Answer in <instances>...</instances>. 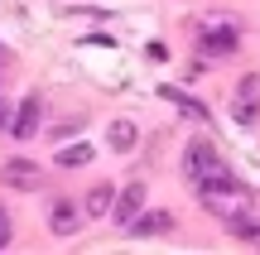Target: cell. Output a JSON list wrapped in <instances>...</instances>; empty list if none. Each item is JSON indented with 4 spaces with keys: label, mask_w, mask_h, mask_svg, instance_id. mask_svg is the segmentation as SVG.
<instances>
[{
    "label": "cell",
    "mask_w": 260,
    "mask_h": 255,
    "mask_svg": "<svg viewBox=\"0 0 260 255\" xmlns=\"http://www.w3.org/2000/svg\"><path fill=\"white\" fill-rule=\"evenodd\" d=\"M0 246H10V217L0 212Z\"/></svg>",
    "instance_id": "9a60e30c"
},
{
    "label": "cell",
    "mask_w": 260,
    "mask_h": 255,
    "mask_svg": "<svg viewBox=\"0 0 260 255\" xmlns=\"http://www.w3.org/2000/svg\"><path fill=\"white\" fill-rule=\"evenodd\" d=\"M226 227H232L236 236L246 241V246H255V250H260V227H255L251 217H246V212H241V217H232V222H226Z\"/></svg>",
    "instance_id": "5bb4252c"
},
{
    "label": "cell",
    "mask_w": 260,
    "mask_h": 255,
    "mask_svg": "<svg viewBox=\"0 0 260 255\" xmlns=\"http://www.w3.org/2000/svg\"><path fill=\"white\" fill-rule=\"evenodd\" d=\"M236 44H241V39H236L232 24H203V34H198V48H203V53H212V58H226Z\"/></svg>",
    "instance_id": "277c9868"
},
{
    "label": "cell",
    "mask_w": 260,
    "mask_h": 255,
    "mask_svg": "<svg viewBox=\"0 0 260 255\" xmlns=\"http://www.w3.org/2000/svg\"><path fill=\"white\" fill-rule=\"evenodd\" d=\"M39 116H44V101H39V96H24V106H19V116H15L10 130H15L19 140H29V135L39 130Z\"/></svg>",
    "instance_id": "ba28073f"
},
{
    "label": "cell",
    "mask_w": 260,
    "mask_h": 255,
    "mask_svg": "<svg viewBox=\"0 0 260 255\" xmlns=\"http://www.w3.org/2000/svg\"><path fill=\"white\" fill-rule=\"evenodd\" d=\"M0 121H5V111H0Z\"/></svg>",
    "instance_id": "2e32d148"
},
{
    "label": "cell",
    "mask_w": 260,
    "mask_h": 255,
    "mask_svg": "<svg viewBox=\"0 0 260 255\" xmlns=\"http://www.w3.org/2000/svg\"><path fill=\"white\" fill-rule=\"evenodd\" d=\"M140 207H145V183H130V188L121 193V202L111 207V217L121 222V227H130V222L140 217Z\"/></svg>",
    "instance_id": "52a82bcc"
},
{
    "label": "cell",
    "mask_w": 260,
    "mask_h": 255,
    "mask_svg": "<svg viewBox=\"0 0 260 255\" xmlns=\"http://www.w3.org/2000/svg\"><path fill=\"white\" fill-rule=\"evenodd\" d=\"M198 193V202H203L212 217H222V222H232V217H241L246 207H251V198H246V188L236 178H226V183H203V188H193Z\"/></svg>",
    "instance_id": "7a4b0ae2"
},
{
    "label": "cell",
    "mask_w": 260,
    "mask_h": 255,
    "mask_svg": "<svg viewBox=\"0 0 260 255\" xmlns=\"http://www.w3.org/2000/svg\"><path fill=\"white\" fill-rule=\"evenodd\" d=\"M183 173H188V183H193V188H203V183H226V178H236V173L222 164V154H217L207 140H193V144L183 150Z\"/></svg>",
    "instance_id": "6da1fadb"
},
{
    "label": "cell",
    "mask_w": 260,
    "mask_h": 255,
    "mask_svg": "<svg viewBox=\"0 0 260 255\" xmlns=\"http://www.w3.org/2000/svg\"><path fill=\"white\" fill-rule=\"evenodd\" d=\"M255 77H246V82H241V92H236V101H232V121L236 125H255L260 121V106H255Z\"/></svg>",
    "instance_id": "8992f818"
},
{
    "label": "cell",
    "mask_w": 260,
    "mask_h": 255,
    "mask_svg": "<svg viewBox=\"0 0 260 255\" xmlns=\"http://www.w3.org/2000/svg\"><path fill=\"white\" fill-rule=\"evenodd\" d=\"M169 227H174V217H169V212H145V207H140V217L130 222V231H135V236H164Z\"/></svg>",
    "instance_id": "30bf717a"
},
{
    "label": "cell",
    "mask_w": 260,
    "mask_h": 255,
    "mask_svg": "<svg viewBox=\"0 0 260 255\" xmlns=\"http://www.w3.org/2000/svg\"><path fill=\"white\" fill-rule=\"evenodd\" d=\"M92 154H96V150L82 140V144H68V150H58L53 164H58V169H82V164H92Z\"/></svg>",
    "instance_id": "7c38bea8"
},
{
    "label": "cell",
    "mask_w": 260,
    "mask_h": 255,
    "mask_svg": "<svg viewBox=\"0 0 260 255\" xmlns=\"http://www.w3.org/2000/svg\"><path fill=\"white\" fill-rule=\"evenodd\" d=\"M0 183H5V188H39V183H44V169L29 164V159H10L5 169H0Z\"/></svg>",
    "instance_id": "5b68a950"
},
{
    "label": "cell",
    "mask_w": 260,
    "mask_h": 255,
    "mask_svg": "<svg viewBox=\"0 0 260 255\" xmlns=\"http://www.w3.org/2000/svg\"><path fill=\"white\" fill-rule=\"evenodd\" d=\"M135 140H140V130H135L130 121H111V130H106V144H111V150H121V154H125Z\"/></svg>",
    "instance_id": "4fadbf2b"
},
{
    "label": "cell",
    "mask_w": 260,
    "mask_h": 255,
    "mask_svg": "<svg viewBox=\"0 0 260 255\" xmlns=\"http://www.w3.org/2000/svg\"><path fill=\"white\" fill-rule=\"evenodd\" d=\"M159 96H164V101H174L178 111L188 116V121L207 125V106H203V101H193V96H188V92H178V87H159Z\"/></svg>",
    "instance_id": "9c48e42d"
},
{
    "label": "cell",
    "mask_w": 260,
    "mask_h": 255,
    "mask_svg": "<svg viewBox=\"0 0 260 255\" xmlns=\"http://www.w3.org/2000/svg\"><path fill=\"white\" fill-rule=\"evenodd\" d=\"M82 222H87L82 202H73V198H58V202H48V227H53L58 236H73V231H82Z\"/></svg>",
    "instance_id": "3957f363"
},
{
    "label": "cell",
    "mask_w": 260,
    "mask_h": 255,
    "mask_svg": "<svg viewBox=\"0 0 260 255\" xmlns=\"http://www.w3.org/2000/svg\"><path fill=\"white\" fill-rule=\"evenodd\" d=\"M111 198H116V188H111V183H96V188L87 193L82 212H87V217H106V212H111Z\"/></svg>",
    "instance_id": "8fae6325"
}]
</instances>
